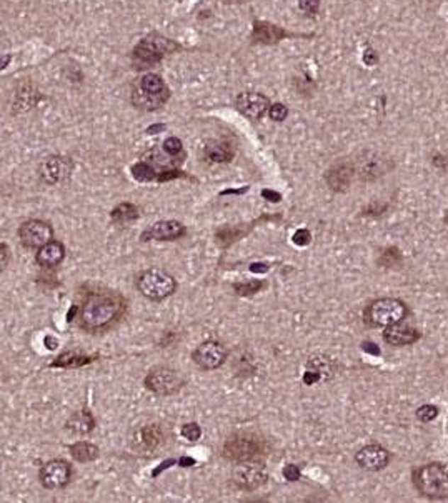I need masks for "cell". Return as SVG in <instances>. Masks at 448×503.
<instances>
[{
    "instance_id": "cell-11",
    "label": "cell",
    "mask_w": 448,
    "mask_h": 503,
    "mask_svg": "<svg viewBox=\"0 0 448 503\" xmlns=\"http://www.w3.org/2000/svg\"><path fill=\"white\" fill-rule=\"evenodd\" d=\"M54 235L52 227L42 220H28L18 227V239L27 249H40L49 244Z\"/></svg>"
},
{
    "instance_id": "cell-18",
    "label": "cell",
    "mask_w": 448,
    "mask_h": 503,
    "mask_svg": "<svg viewBox=\"0 0 448 503\" xmlns=\"http://www.w3.org/2000/svg\"><path fill=\"white\" fill-rule=\"evenodd\" d=\"M383 340L392 347H405V345H412L417 340H420V332L400 322V324L385 329Z\"/></svg>"
},
{
    "instance_id": "cell-36",
    "label": "cell",
    "mask_w": 448,
    "mask_h": 503,
    "mask_svg": "<svg viewBox=\"0 0 448 503\" xmlns=\"http://www.w3.org/2000/svg\"><path fill=\"white\" fill-rule=\"evenodd\" d=\"M284 477L287 478L289 482H297L300 478L298 467H295V465H287V467L284 468Z\"/></svg>"
},
{
    "instance_id": "cell-40",
    "label": "cell",
    "mask_w": 448,
    "mask_h": 503,
    "mask_svg": "<svg viewBox=\"0 0 448 503\" xmlns=\"http://www.w3.org/2000/svg\"><path fill=\"white\" fill-rule=\"evenodd\" d=\"M0 249H2V269H6V265H7V257H9V250H7V247L6 245H0Z\"/></svg>"
},
{
    "instance_id": "cell-8",
    "label": "cell",
    "mask_w": 448,
    "mask_h": 503,
    "mask_svg": "<svg viewBox=\"0 0 448 503\" xmlns=\"http://www.w3.org/2000/svg\"><path fill=\"white\" fill-rule=\"evenodd\" d=\"M184 377L177 370L169 367H157L145 377V387L157 395H170L184 387Z\"/></svg>"
},
{
    "instance_id": "cell-42",
    "label": "cell",
    "mask_w": 448,
    "mask_h": 503,
    "mask_svg": "<svg viewBox=\"0 0 448 503\" xmlns=\"http://www.w3.org/2000/svg\"><path fill=\"white\" fill-rule=\"evenodd\" d=\"M164 129V125H157V127H152V129H149V132H155V130H162Z\"/></svg>"
},
{
    "instance_id": "cell-43",
    "label": "cell",
    "mask_w": 448,
    "mask_h": 503,
    "mask_svg": "<svg viewBox=\"0 0 448 503\" xmlns=\"http://www.w3.org/2000/svg\"><path fill=\"white\" fill-rule=\"evenodd\" d=\"M443 220H445V224H447V225H448V212H447V213H445V218H443Z\"/></svg>"
},
{
    "instance_id": "cell-9",
    "label": "cell",
    "mask_w": 448,
    "mask_h": 503,
    "mask_svg": "<svg viewBox=\"0 0 448 503\" xmlns=\"http://www.w3.org/2000/svg\"><path fill=\"white\" fill-rule=\"evenodd\" d=\"M233 483L242 490H257L262 485H265L269 480V472L264 465L249 460V462H240L233 468Z\"/></svg>"
},
{
    "instance_id": "cell-30",
    "label": "cell",
    "mask_w": 448,
    "mask_h": 503,
    "mask_svg": "<svg viewBox=\"0 0 448 503\" xmlns=\"http://www.w3.org/2000/svg\"><path fill=\"white\" fill-rule=\"evenodd\" d=\"M437 415H438V408L433 407V405H423V407H420L417 410L418 420L425 422V424H428V422H432V420H435Z\"/></svg>"
},
{
    "instance_id": "cell-27",
    "label": "cell",
    "mask_w": 448,
    "mask_h": 503,
    "mask_svg": "<svg viewBox=\"0 0 448 503\" xmlns=\"http://www.w3.org/2000/svg\"><path fill=\"white\" fill-rule=\"evenodd\" d=\"M132 175L135 180H140V182H149V180L157 179V172L152 165L147 162V160H142V162L135 164L132 167Z\"/></svg>"
},
{
    "instance_id": "cell-39",
    "label": "cell",
    "mask_w": 448,
    "mask_h": 503,
    "mask_svg": "<svg viewBox=\"0 0 448 503\" xmlns=\"http://www.w3.org/2000/svg\"><path fill=\"white\" fill-rule=\"evenodd\" d=\"M250 270H252V272H267V270H269V267H267L265 264H252Z\"/></svg>"
},
{
    "instance_id": "cell-10",
    "label": "cell",
    "mask_w": 448,
    "mask_h": 503,
    "mask_svg": "<svg viewBox=\"0 0 448 503\" xmlns=\"http://www.w3.org/2000/svg\"><path fill=\"white\" fill-rule=\"evenodd\" d=\"M392 167V162L375 150H366L357 159L355 174L360 180H375L382 177L385 172H388Z\"/></svg>"
},
{
    "instance_id": "cell-37",
    "label": "cell",
    "mask_w": 448,
    "mask_h": 503,
    "mask_svg": "<svg viewBox=\"0 0 448 503\" xmlns=\"http://www.w3.org/2000/svg\"><path fill=\"white\" fill-rule=\"evenodd\" d=\"M320 378H322V375H320V373H318V372H317V370H312V372H310V370H308V372H307V373H305V378H303V382H305V383H307V385H310V383H315V382H318V380H320Z\"/></svg>"
},
{
    "instance_id": "cell-34",
    "label": "cell",
    "mask_w": 448,
    "mask_h": 503,
    "mask_svg": "<svg viewBox=\"0 0 448 503\" xmlns=\"http://www.w3.org/2000/svg\"><path fill=\"white\" fill-rule=\"evenodd\" d=\"M310 240H312V235H310V232L307 229H300L298 232H295L293 235V244L298 247H305L310 244Z\"/></svg>"
},
{
    "instance_id": "cell-13",
    "label": "cell",
    "mask_w": 448,
    "mask_h": 503,
    "mask_svg": "<svg viewBox=\"0 0 448 503\" xmlns=\"http://www.w3.org/2000/svg\"><path fill=\"white\" fill-rule=\"evenodd\" d=\"M40 483L49 490L64 488L72 478V468L65 460H52L40 468L39 473Z\"/></svg>"
},
{
    "instance_id": "cell-6",
    "label": "cell",
    "mask_w": 448,
    "mask_h": 503,
    "mask_svg": "<svg viewBox=\"0 0 448 503\" xmlns=\"http://www.w3.org/2000/svg\"><path fill=\"white\" fill-rule=\"evenodd\" d=\"M177 49L174 42L160 35H150L140 42L133 50V62L137 69H147L160 62L169 52Z\"/></svg>"
},
{
    "instance_id": "cell-17",
    "label": "cell",
    "mask_w": 448,
    "mask_h": 503,
    "mask_svg": "<svg viewBox=\"0 0 448 503\" xmlns=\"http://www.w3.org/2000/svg\"><path fill=\"white\" fill-rule=\"evenodd\" d=\"M270 107L269 98L257 92H245L237 97V108L242 115L250 120H259L267 113Z\"/></svg>"
},
{
    "instance_id": "cell-41",
    "label": "cell",
    "mask_w": 448,
    "mask_h": 503,
    "mask_svg": "<svg viewBox=\"0 0 448 503\" xmlns=\"http://www.w3.org/2000/svg\"><path fill=\"white\" fill-rule=\"evenodd\" d=\"M195 463V460L192 458H182L180 460V465H184V467H187V465H194Z\"/></svg>"
},
{
    "instance_id": "cell-20",
    "label": "cell",
    "mask_w": 448,
    "mask_h": 503,
    "mask_svg": "<svg viewBox=\"0 0 448 503\" xmlns=\"http://www.w3.org/2000/svg\"><path fill=\"white\" fill-rule=\"evenodd\" d=\"M185 234V227L180 222L175 220H162L157 222L145 232L144 239H154V240H177L179 237Z\"/></svg>"
},
{
    "instance_id": "cell-22",
    "label": "cell",
    "mask_w": 448,
    "mask_h": 503,
    "mask_svg": "<svg viewBox=\"0 0 448 503\" xmlns=\"http://www.w3.org/2000/svg\"><path fill=\"white\" fill-rule=\"evenodd\" d=\"M203 157L211 164H225L232 160L233 150L227 142H208L203 149Z\"/></svg>"
},
{
    "instance_id": "cell-3",
    "label": "cell",
    "mask_w": 448,
    "mask_h": 503,
    "mask_svg": "<svg viewBox=\"0 0 448 503\" xmlns=\"http://www.w3.org/2000/svg\"><path fill=\"white\" fill-rule=\"evenodd\" d=\"M408 315L407 303L400 298H376L365 308L364 322L370 329H387L405 320Z\"/></svg>"
},
{
    "instance_id": "cell-1",
    "label": "cell",
    "mask_w": 448,
    "mask_h": 503,
    "mask_svg": "<svg viewBox=\"0 0 448 503\" xmlns=\"http://www.w3.org/2000/svg\"><path fill=\"white\" fill-rule=\"evenodd\" d=\"M125 303L113 293H94L85 300L80 310L79 324L87 332L107 329L122 315Z\"/></svg>"
},
{
    "instance_id": "cell-5",
    "label": "cell",
    "mask_w": 448,
    "mask_h": 503,
    "mask_svg": "<svg viewBox=\"0 0 448 503\" xmlns=\"http://www.w3.org/2000/svg\"><path fill=\"white\" fill-rule=\"evenodd\" d=\"M175 278L162 269H149L137 278V288L145 298L160 302L175 292Z\"/></svg>"
},
{
    "instance_id": "cell-15",
    "label": "cell",
    "mask_w": 448,
    "mask_h": 503,
    "mask_svg": "<svg viewBox=\"0 0 448 503\" xmlns=\"http://www.w3.org/2000/svg\"><path fill=\"white\" fill-rule=\"evenodd\" d=\"M70 172H72V162L69 159H64V157H49L45 159L40 165V179L44 180L45 183L55 185L62 183L64 180L69 177Z\"/></svg>"
},
{
    "instance_id": "cell-31",
    "label": "cell",
    "mask_w": 448,
    "mask_h": 503,
    "mask_svg": "<svg viewBox=\"0 0 448 503\" xmlns=\"http://www.w3.org/2000/svg\"><path fill=\"white\" fill-rule=\"evenodd\" d=\"M164 152L169 157H177L180 152H182V142L179 139H175V137H172V139H167L164 144Z\"/></svg>"
},
{
    "instance_id": "cell-12",
    "label": "cell",
    "mask_w": 448,
    "mask_h": 503,
    "mask_svg": "<svg viewBox=\"0 0 448 503\" xmlns=\"http://www.w3.org/2000/svg\"><path fill=\"white\" fill-rule=\"evenodd\" d=\"M192 358L202 370H215L225 362L227 350L220 341L207 340L195 349Z\"/></svg>"
},
{
    "instance_id": "cell-35",
    "label": "cell",
    "mask_w": 448,
    "mask_h": 503,
    "mask_svg": "<svg viewBox=\"0 0 448 503\" xmlns=\"http://www.w3.org/2000/svg\"><path fill=\"white\" fill-rule=\"evenodd\" d=\"M318 6H320V0H300V9H302L303 12H307L308 16L317 13Z\"/></svg>"
},
{
    "instance_id": "cell-28",
    "label": "cell",
    "mask_w": 448,
    "mask_h": 503,
    "mask_svg": "<svg viewBox=\"0 0 448 503\" xmlns=\"http://www.w3.org/2000/svg\"><path fill=\"white\" fill-rule=\"evenodd\" d=\"M262 287H264V282H262V280H250V282H242V283H235V286H233L235 292L242 297L254 295V293L259 292Z\"/></svg>"
},
{
    "instance_id": "cell-32",
    "label": "cell",
    "mask_w": 448,
    "mask_h": 503,
    "mask_svg": "<svg viewBox=\"0 0 448 503\" xmlns=\"http://www.w3.org/2000/svg\"><path fill=\"white\" fill-rule=\"evenodd\" d=\"M182 435L190 442H197L200 435H202V429L197 424H187L182 426Z\"/></svg>"
},
{
    "instance_id": "cell-14",
    "label": "cell",
    "mask_w": 448,
    "mask_h": 503,
    "mask_svg": "<svg viewBox=\"0 0 448 503\" xmlns=\"http://www.w3.org/2000/svg\"><path fill=\"white\" fill-rule=\"evenodd\" d=\"M355 462L359 463V467L369 470V472H380L390 463V453L382 445L371 443L357 452Z\"/></svg>"
},
{
    "instance_id": "cell-23",
    "label": "cell",
    "mask_w": 448,
    "mask_h": 503,
    "mask_svg": "<svg viewBox=\"0 0 448 503\" xmlns=\"http://www.w3.org/2000/svg\"><path fill=\"white\" fill-rule=\"evenodd\" d=\"M285 35H287V32L267 22H257L254 27V39L262 42V44H277Z\"/></svg>"
},
{
    "instance_id": "cell-44",
    "label": "cell",
    "mask_w": 448,
    "mask_h": 503,
    "mask_svg": "<svg viewBox=\"0 0 448 503\" xmlns=\"http://www.w3.org/2000/svg\"><path fill=\"white\" fill-rule=\"evenodd\" d=\"M237 2H244V0H237Z\"/></svg>"
},
{
    "instance_id": "cell-25",
    "label": "cell",
    "mask_w": 448,
    "mask_h": 503,
    "mask_svg": "<svg viewBox=\"0 0 448 503\" xmlns=\"http://www.w3.org/2000/svg\"><path fill=\"white\" fill-rule=\"evenodd\" d=\"M139 215H140L139 208H137L130 202H125V203H121V205L113 208L112 213H111V218H112L113 224L123 225V224H128V222L135 220V218H139Z\"/></svg>"
},
{
    "instance_id": "cell-2",
    "label": "cell",
    "mask_w": 448,
    "mask_h": 503,
    "mask_svg": "<svg viewBox=\"0 0 448 503\" xmlns=\"http://www.w3.org/2000/svg\"><path fill=\"white\" fill-rule=\"evenodd\" d=\"M412 482L422 497L445 500L448 498V465L440 462L422 465L413 470Z\"/></svg>"
},
{
    "instance_id": "cell-26",
    "label": "cell",
    "mask_w": 448,
    "mask_h": 503,
    "mask_svg": "<svg viewBox=\"0 0 448 503\" xmlns=\"http://www.w3.org/2000/svg\"><path fill=\"white\" fill-rule=\"evenodd\" d=\"M70 453H72V457L77 460V462L87 463V462H94L95 458H99L100 452H99V448L92 443L79 442V443H74L72 447H70Z\"/></svg>"
},
{
    "instance_id": "cell-38",
    "label": "cell",
    "mask_w": 448,
    "mask_h": 503,
    "mask_svg": "<svg viewBox=\"0 0 448 503\" xmlns=\"http://www.w3.org/2000/svg\"><path fill=\"white\" fill-rule=\"evenodd\" d=\"M264 197L269 198L270 202H280V198H282V197H280V193L270 192V191H264Z\"/></svg>"
},
{
    "instance_id": "cell-29",
    "label": "cell",
    "mask_w": 448,
    "mask_h": 503,
    "mask_svg": "<svg viewBox=\"0 0 448 503\" xmlns=\"http://www.w3.org/2000/svg\"><path fill=\"white\" fill-rule=\"evenodd\" d=\"M89 357H79V355L72 354H64L60 358H57V362H54V367H79V365L89 363Z\"/></svg>"
},
{
    "instance_id": "cell-7",
    "label": "cell",
    "mask_w": 448,
    "mask_h": 503,
    "mask_svg": "<svg viewBox=\"0 0 448 503\" xmlns=\"http://www.w3.org/2000/svg\"><path fill=\"white\" fill-rule=\"evenodd\" d=\"M264 452V442L259 436L252 434H238L233 435L223 445V455L225 458L233 462H249V460L259 458Z\"/></svg>"
},
{
    "instance_id": "cell-16",
    "label": "cell",
    "mask_w": 448,
    "mask_h": 503,
    "mask_svg": "<svg viewBox=\"0 0 448 503\" xmlns=\"http://www.w3.org/2000/svg\"><path fill=\"white\" fill-rule=\"evenodd\" d=\"M162 442H164V431L159 425L140 426L130 436L132 447L142 453L154 452Z\"/></svg>"
},
{
    "instance_id": "cell-21",
    "label": "cell",
    "mask_w": 448,
    "mask_h": 503,
    "mask_svg": "<svg viewBox=\"0 0 448 503\" xmlns=\"http://www.w3.org/2000/svg\"><path fill=\"white\" fill-rule=\"evenodd\" d=\"M65 257V247L57 240H50L49 244H45L44 247H40L39 252H37L35 260L40 267L52 269L57 267L62 260Z\"/></svg>"
},
{
    "instance_id": "cell-19",
    "label": "cell",
    "mask_w": 448,
    "mask_h": 503,
    "mask_svg": "<svg viewBox=\"0 0 448 503\" xmlns=\"http://www.w3.org/2000/svg\"><path fill=\"white\" fill-rule=\"evenodd\" d=\"M355 174V165L350 162H338L328 170L325 179L328 187L335 192H345L350 187Z\"/></svg>"
},
{
    "instance_id": "cell-4",
    "label": "cell",
    "mask_w": 448,
    "mask_h": 503,
    "mask_svg": "<svg viewBox=\"0 0 448 503\" xmlns=\"http://www.w3.org/2000/svg\"><path fill=\"white\" fill-rule=\"evenodd\" d=\"M169 101V89L165 87L164 80L155 74H147L139 80L133 89L132 102L140 111H157Z\"/></svg>"
},
{
    "instance_id": "cell-24",
    "label": "cell",
    "mask_w": 448,
    "mask_h": 503,
    "mask_svg": "<svg viewBox=\"0 0 448 503\" xmlns=\"http://www.w3.org/2000/svg\"><path fill=\"white\" fill-rule=\"evenodd\" d=\"M65 426L69 430L75 431V434L85 435V434H90V431L94 430L95 419L89 410H80V412H75V414H72V417L67 420Z\"/></svg>"
},
{
    "instance_id": "cell-33",
    "label": "cell",
    "mask_w": 448,
    "mask_h": 503,
    "mask_svg": "<svg viewBox=\"0 0 448 503\" xmlns=\"http://www.w3.org/2000/svg\"><path fill=\"white\" fill-rule=\"evenodd\" d=\"M287 107L282 106V103H275V106L270 107V118L275 122H282L287 117Z\"/></svg>"
}]
</instances>
